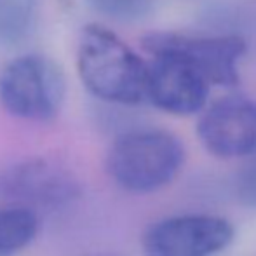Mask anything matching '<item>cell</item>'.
I'll list each match as a JSON object with an SVG mask.
<instances>
[{"label": "cell", "mask_w": 256, "mask_h": 256, "mask_svg": "<svg viewBox=\"0 0 256 256\" xmlns=\"http://www.w3.org/2000/svg\"><path fill=\"white\" fill-rule=\"evenodd\" d=\"M77 75L86 91L102 103L136 106L146 102V61L103 24L82 28Z\"/></svg>", "instance_id": "1"}, {"label": "cell", "mask_w": 256, "mask_h": 256, "mask_svg": "<svg viewBox=\"0 0 256 256\" xmlns=\"http://www.w3.org/2000/svg\"><path fill=\"white\" fill-rule=\"evenodd\" d=\"M91 256H115V254H91Z\"/></svg>", "instance_id": "13"}, {"label": "cell", "mask_w": 256, "mask_h": 256, "mask_svg": "<svg viewBox=\"0 0 256 256\" xmlns=\"http://www.w3.org/2000/svg\"><path fill=\"white\" fill-rule=\"evenodd\" d=\"M146 61V102L166 114L188 117L208 104L212 86L185 56L168 46L142 40Z\"/></svg>", "instance_id": "4"}, {"label": "cell", "mask_w": 256, "mask_h": 256, "mask_svg": "<svg viewBox=\"0 0 256 256\" xmlns=\"http://www.w3.org/2000/svg\"><path fill=\"white\" fill-rule=\"evenodd\" d=\"M197 138L218 158H248L256 154V102L242 94L223 96L204 106Z\"/></svg>", "instance_id": "7"}, {"label": "cell", "mask_w": 256, "mask_h": 256, "mask_svg": "<svg viewBox=\"0 0 256 256\" xmlns=\"http://www.w3.org/2000/svg\"><path fill=\"white\" fill-rule=\"evenodd\" d=\"M40 220L35 209L6 202L0 206V256H18L38 236Z\"/></svg>", "instance_id": "9"}, {"label": "cell", "mask_w": 256, "mask_h": 256, "mask_svg": "<svg viewBox=\"0 0 256 256\" xmlns=\"http://www.w3.org/2000/svg\"><path fill=\"white\" fill-rule=\"evenodd\" d=\"M143 38L178 51L202 72L211 86H239V63L248 49L246 40L240 35H186L178 32H154Z\"/></svg>", "instance_id": "8"}, {"label": "cell", "mask_w": 256, "mask_h": 256, "mask_svg": "<svg viewBox=\"0 0 256 256\" xmlns=\"http://www.w3.org/2000/svg\"><path fill=\"white\" fill-rule=\"evenodd\" d=\"M234 225L223 216L186 212L154 222L142 237L145 256H214L234 240Z\"/></svg>", "instance_id": "6"}, {"label": "cell", "mask_w": 256, "mask_h": 256, "mask_svg": "<svg viewBox=\"0 0 256 256\" xmlns=\"http://www.w3.org/2000/svg\"><path fill=\"white\" fill-rule=\"evenodd\" d=\"M89 9L115 23H138L152 14L155 0H86Z\"/></svg>", "instance_id": "11"}, {"label": "cell", "mask_w": 256, "mask_h": 256, "mask_svg": "<svg viewBox=\"0 0 256 256\" xmlns=\"http://www.w3.org/2000/svg\"><path fill=\"white\" fill-rule=\"evenodd\" d=\"M234 194L240 206L256 211V154L248 157L234 178Z\"/></svg>", "instance_id": "12"}, {"label": "cell", "mask_w": 256, "mask_h": 256, "mask_svg": "<svg viewBox=\"0 0 256 256\" xmlns=\"http://www.w3.org/2000/svg\"><path fill=\"white\" fill-rule=\"evenodd\" d=\"M78 176L63 162L24 157L0 168V199L30 209H58L82 196Z\"/></svg>", "instance_id": "5"}, {"label": "cell", "mask_w": 256, "mask_h": 256, "mask_svg": "<svg viewBox=\"0 0 256 256\" xmlns=\"http://www.w3.org/2000/svg\"><path fill=\"white\" fill-rule=\"evenodd\" d=\"M183 164L182 140L158 128H136L118 134L104 160L112 182L134 196L154 194L171 185Z\"/></svg>", "instance_id": "2"}, {"label": "cell", "mask_w": 256, "mask_h": 256, "mask_svg": "<svg viewBox=\"0 0 256 256\" xmlns=\"http://www.w3.org/2000/svg\"><path fill=\"white\" fill-rule=\"evenodd\" d=\"M66 98L63 68L49 56L20 54L0 68V106L24 122H51Z\"/></svg>", "instance_id": "3"}, {"label": "cell", "mask_w": 256, "mask_h": 256, "mask_svg": "<svg viewBox=\"0 0 256 256\" xmlns=\"http://www.w3.org/2000/svg\"><path fill=\"white\" fill-rule=\"evenodd\" d=\"M40 0H0V48L21 46L38 23Z\"/></svg>", "instance_id": "10"}]
</instances>
